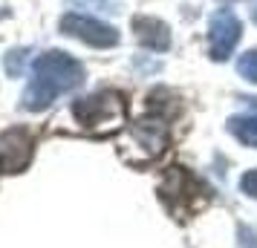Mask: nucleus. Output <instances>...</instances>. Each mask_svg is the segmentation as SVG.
Returning a JSON list of instances; mask_svg holds the SVG:
<instances>
[{
    "label": "nucleus",
    "mask_w": 257,
    "mask_h": 248,
    "mask_svg": "<svg viewBox=\"0 0 257 248\" xmlns=\"http://www.w3.org/2000/svg\"><path fill=\"white\" fill-rule=\"evenodd\" d=\"M237 72H240V78L257 84V49L240 55V61H237Z\"/></svg>",
    "instance_id": "obj_10"
},
{
    "label": "nucleus",
    "mask_w": 257,
    "mask_h": 248,
    "mask_svg": "<svg viewBox=\"0 0 257 248\" xmlns=\"http://www.w3.org/2000/svg\"><path fill=\"white\" fill-rule=\"evenodd\" d=\"M240 35H243L240 18L231 9H217L208 21V55L214 61H225L240 44Z\"/></svg>",
    "instance_id": "obj_5"
},
{
    "label": "nucleus",
    "mask_w": 257,
    "mask_h": 248,
    "mask_svg": "<svg viewBox=\"0 0 257 248\" xmlns=\"http://www.w3.org/2000/svg\"><path fill=\"white\" fill-rule=\"evenodd\" d=\"M61 32L70 38H78L81 44L95 49H110L118 44V32L110 24L98 21L93 15H81V12H67L61 18Z\"/></svg>",
    "instance_id": "obj_4"
},
{
    "label": "nucleus",
    "mask_w": 257,
    "mask_h": 248,
    "mask_svg": "<svg viewBox=\"0 0 257 248\" xmlns=\"http://www.w3.org/2000/svg\"><path fill=\"white\" fill-rule=\"evenodd\" d=\"M159 193H162V199L168 202L171 211H191L197 202H205L211 196V190L205 188L194 173H188L182 167H174V170L165 176Z\"/></svg>",
    "instance_id": "obj_3"
},
{
    "label": "nucleus",
    "mask_w": 257,
    "mask_h": 248,
    "mask_svg": "<svg viewBox=\"0 0 257 248\" xmlns=\"http://www.w3.org/2000/svg\"><path fill=\"white\" fill-rule=\"evenodd\" d=\"M165 144H168V133H165L162 121H139V124H133L127 130L121 147H133L136 150L130 156L133 162H151V159H156L165 150Z\"/></svg>",
    "instance_id": "obj_6"
},
{
    "label": "nucleus",
    "mask_w": 257,
    "mask_h": 248,
    "mask_svg": "<svg viewBox=\"0 0 257 248\" xmlns=\"http://www.w3.org/2000/svg\"><path fill=\"white\" fill-rule=\"evenodd\" d=\"M251 21H254V24H257V3H254V6H251Z\"/></svg>",
    "instance_id": "obj_12"
},
{
    "label": "nucleus",
    "mask_w": 257,
    "mask_h": 248,
    "mask_svg": "<svg viewBox=\"0 0 257 248\" xmlns=\"http://www.w3.org/2000/svg\"><path fill=\"white\" fill-rule=\"evenodd\" d=\"M133 32H136V41H139L145 49L165 52V49L171 47V29H168V24H162L159 18H148V15L133 18Z\"/></svg>",
    "instance_id": "obj_8"
},
{
    "label": "nucleus",
    "mask_w": 257,
    "mask_h": 248,
    "mask_svg": "<svg viewBox=\"0 0 257 248\" xmlns=\"http://www.w3.org/2000/svg\"><path fill=\"white\" fill-rule=\"evenodd\" d=\"M32 136L24 127H12L0 136V173H21L32 159Z\"/></svg>",
    "instance_id": "obj_7"
},
{
    "label": "nucleus",
    "mask_w": 257,
    "mask_h": 248,
    "mask_svg": "<svg viewBox=\"0 0 257 248\" xmlns=\"http://www.w3.org/2000/svg\"><path fill=\"white\" fill-rule=\"evenodd\" d=\"M81 81L84 67L72 55L58 52V49L44 52L32 67V78H29V87L24 93V107L29 113H41L64 93L81 87Z\"/></svg>",
    "instance_id": "obj_1"
},
{
    "label": "nucleus",
    "mask_w": 257,
    "mask_h": 248,
    "mask_svg": "<svg viewBox=\"0 0 257 248\" xmlns=\"http://www.w3.org/2000/svg\"><path fill=\"white\" fill-rule=\"evenodd\" d=\"M228 133L245 147H257V110L228 118Z\"/></svg>",
    "instance_id": "obj_9"
},
{
    "label": "nucleus",
    "mask_w": 257,
    "mask_h": 248,
    "mask_svg": "<svg viewBox=\"0 0 257 248\" xmlns=\"http://www.w3.org/2000/svg\"><path fill=\"white\" fill-rule=\"evenodd\" d=\"M240 190H243L245 196H254L257 199V167L254 170H248V173H243V179H240Z\"/></svg>",
    "instance_id": "obj_11"
},
{
    "label": "nucleus",
    "mask_w": 257,
    "mask_h": 248,
    "mask_svg": "<svg viewBox=\"0 0 257 248\" xmlns=\"http://www.w3.org/2000/svg\"><path fill=\"white\" fill-rule=\"evenodd\" d=\"M72 116L78 118V124H84L87 130L93 133H110V130H118L124 124V101L121 95L116 93H95V95H87L81 101L72 104Z\"/></svg>",
    "instance_id": "obj_2"
}]
</instances>
